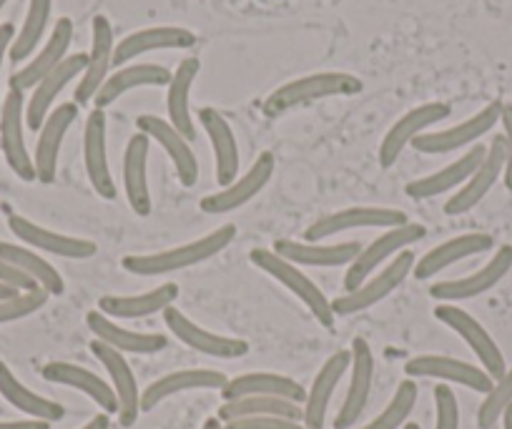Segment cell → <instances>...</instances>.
<instances>
[{
  "label": "cell",
  "mask_w": 512,
  "mask_h": 429,
  "mask_svg": "<svg viewBox=\"0 0 512 429\" xmlns=\"http://www.w3.org/2000/svg\"><path fill=\"white\" fill-rule=\"evenodd\" d=\"M234 239H236V226L226 224V226H219L216 231H211V234L201 236V239L174 246V249L156 251V254L123 256L121 266L128 271V274H134V276L174 274V271L189 269V266L204 264V261L214 259V256L221 254V251H224Z\"/></svg>",
  "instance_id": "1"
},
{
  "label": "cell",
  "mask_w": 512,
  "mask_h": 429,
  "mask_svg": "<svg viewBox=\"0 0 512 429\" xmlns=\"http://www.w3.org/2000/svg\"><path fill=\"white\" fill-rule=\"evenodd\" d=\"M364 83L357 76L344 71H322L312 73V76L294 78V81L284 83L277 91H272L264 101V113L269 118L284 116V113L294 111L307 103L324 101V98H337V96H357L362 93Z\"/></svg>",
  "instance_id": "2"
},
{
  "label": "cell",
  "mask_w": 512,
  "mask_h": 429,
  "mask_svg": "<svg viewBox=\"0 0 512 429\" xmlns=\"http://www.w3.org/2000/svg\"><path fill=\"white\" fill-rule=\"evenodd\" d=\"M249 259L256 269H262L264 274H269L272 279H277L279 284L287 286L289 292H292L294 297H297L299 302H302L304 307L312 312V317L317 319L322 327H327V329L334 327L337 317H334V312H332V302H329L327 294L319 289L317 281L309 279V276L304 274L297 264L282 259V256H279L274 249H254L249 254Z\"/></svg>",
  "instance_id": "3"
},
{
  "label": "cell",
  "mask_w": 512,
  "mask_h": 429,
  "mask_svg": "<svg viewBox=\"0 0 512 429\" xmlns=\"http://www.w3.org/2000/svg\"><path fill=\"white\" fill-rule=\"evenodd\" d=\"M425 236V226L417 224V221H407V224L395 226V229H387L369 246H362L359 256L349 264L347 274H344V289H347V294L359 289V286L377 271V266L390 264V259H395V256L402 254L407 246H412L415 241H422Z\"/></svg>",
  "instance_id": "4"
},
{
  "label": "cell",
  "mask_w": 512,
  "mask_h": 429,
  "mask_svg": "<svg viewBox=\"0 0 512 429\" xmlns=\"http://www.w3.org/2000/svg\"><path fill=\"white\" fill-rule=\"evenodd\" d=\"M415 261H417V256L412 254L410 249H405L402 254H397L390 264L379 271V274L369 276V279L364 281L359 289H354V292L342 294V297L334 299L332 302L334 317H352V314H359V312H364V309L374 307V304L384 302V299L390 297L397 286H400L402 281L412 274V269H415Z\"/></svg>",
  "instance_id": "5"
},
{
  "label": "cell",
  "mask_w": 512,
  "mask_h": 429,
  "mask_svg": "<svg viewBox=\"0 0 512 429\" xmlns=\"http://www.w3.org/2000/svg\"><path fill=\"white\" fill-rule=\"evenodd\" d=\"M500 113H502V101H492L487 103L485 108H480L475 116L457 123V126L442 128V131L422 133V136H417L415 141H412V146H415L420 154H430V156H442V154H452V151L467 149V146L480 143V138L487 136V133L500 123Z\"/></svg>",
  "instance_id": "6"
},
{
  "label": "cell",
  "mask_w": 512,
  "mask_h": 429,
  "mask_svg": "<svg viewBox=\"0 0 512 429\" xmlns=\"http://www.w3.org/2000/svg\"><path fill=\"white\" fill-rule=\"evenodd\" d=\"M0 151L18 179L28 184L36 181V164L26 146V96L13 88L0 106Z\"/></svg>",
  "instance_id": "7"
},
{
  "label": "cell",
  "mask_w": 512,
  "mask_h": 429,
  "mask_svg": "<svg viewBox=\"0 0 512 429\" xmlns=\"http://www.w3.org/2000/svg\"><path fill=\"white\" fill-rule=\"evenodd\" d=\"M435 319L442 322L445 327H450L467 347L475 352V357L480 359L482 369L490 374L492 379H500L507 372L505 354L497 347V342L492 339V334L472 317L470 312L460 309L457 304H437L435 307Z\"/></svg>",
  "instance_id": "8"
},
{
  "label": "cell",
  "mask_w": 512,
  "mask_h": 429,
  "mask_svg": "<svg viewBox=\"0 0 512 429\" xmlns=\"http://www.w3.org/2000/svg\"><path fill=\"white\" fill-rule=\"evenodd\" d=\"M410 221V216L400 209H384V206H352V209L334 211V214L319 216L312 226L304 231V241L317 244V241L332 239L342 231L352 229H395Z\"/></svg>",
  "instance_id": "9"
},
{
  "label": "cell",
  "mask_w": 512,
  "mask_h": 429,
  "mask_svg": "<svg viewBox=\"0 0 512 429\" xmlns=\"http://www.w3.org/2000/svg\"><path fill=\"white\" fill-rule=\"evenodd\" d=\"M450 113H452L450 103H442V101L422 103V106L407 111L405 116H402L400 121L387 131L384 141L379 143V151H377L379 166H382V169H392V166L397 164V159L402 156V151H405L417 136L427 133V128H432L435 123L445 121Z\"/></svg>",
  "instance_id": "10"
},
{
  "label": "cell",
  "mask_w": 512,
  "mask_h": 429,
  "mask_svg": "<svg viewBox=\"0 0 512 429\" xmlns=\"http://www.w3.org/2000/svg\"><path fill=\"white\" fill-rule=\"evenodd\" d=\"M274 171H277V159H274L272 151H264V154L256 156L251 169L246 171L241 179H236L234 184L224 186V189L216 191V194L204 196V199L199 201V209L211 216H221V214H229V211L241 209V206L249 204L256 194H262L264 186L272 181Z\"/></svg>",
  "instance_id": "11"
},
{
  "label": "cell",
  "mask_w": 512,
  "mask_h": 429,
  "mask_svg": "<svg viewBox=\"0 0 512 429\" xmlns=\"http://www.w3.org/2000/svg\"><path fill=\"white\" fill-rule=\"evenodd\" d=\"M512 269V246L505 244L495 251L490 261H487L482 269H477L475 274L462 276V279H447L437 281V284L430 286V297L437 299L442 304L452 302H467V299H475L480 294L490 292L510 274Z\"/></svg>",
  "instance_id": "12"
},
{
  "label": "cell",
  "mask_w": 512,
  "mask_h": 429,
  "mask_svg": "<svg viewBox=\"0 0 512 429\" xmlns=\"http://www.w3.org/2000/svg\"><path fill=\"white\" fill-rule=\"evenodd\" d=\"M405 374L410 379H440L442 384H460L480 394H487L495 384V379L482 367L455 357H442V354H420V357L407 359Z\"/></svg>",
  "instance_id": "13"
},
{
  "label": "cell",
  "mask_w": 512,
  "mask_h": 429,
  "mask_svg": "<svg viewBox=\"0 0 512 429\" xmlns=\"http://www.w3.org/2000/svg\"><path fill=\"white\" fill-rule=\"evenodd\" d=\"M91 354L103 364V369L111 377V387L118 399V422L123 427H134L141 417V389L139 382H136L134 369L118 349L108 347L101 339H93Z\"/></svg>",
  "instance_id": "14"
},
{
  "label": "cell",
  "mask_w": 512,
  "mask_h": 429,
  "mask_svg": "<svg viewBox=\"0 0 512 429\" xmlns=\"http://www.w3.org/2000/svg\"><path fill=\"white\" fill-rule=\"evenodd\" d=\"M352 377H349L347 397H344L342 407H339L337 419H334V429H352L362 412L367 409L369 397H372L374 387V354L367 339L357 337L352 342Z\"/></svg>",
  "instance_id": "15"
},
{
  "label": "cell",
  "mask_w": 512,
  "mask_h": 429,
  "mask_svg": "<svg viewBox=\"0 0 512 429\" xmlns=\"http://www.w3.org/2000/svg\"><path fill=\"white\" fill-rule=\"evenodd\" d=\"M113 51H116V38H113V26L106 16H96L91 21V51H88L86 71L76 86L73 101L78 106H86L96 98L106 78L111 76Z\"/></svg>",
  "instance_id": "16"
},
{
  "label": "cell",
  "mask_w": 512,
  "mask_h": 429,
  "mask_svg": "<svg viewBox=\"0 0 512 429\" xmlns=\"http://www.w3.org/2000/svg\"><path fill=\"white\" fill-rule=\"evenodd\" d=\"M505 174V138L495 136L492 143L487 146V154L482 164L477 166L475 174L457 189V194L450 201H445V214L447 216H462L467 211L475 209L482 199L492 191V186L500 181Z\"/></svg>",
  "instance_id": "17"
},
{
  "label": "cell",
  "mask_w": 512,
  "mask_h": 429,
  "mask_svg": "<svg viewBox=\"0 0 512 429\" xmlns=\"http://www.w3.org/2000/svg\"><path fill=\"white\" fill-rule=\"evenodd\" d=\"M78 118V103H61V106L53 108L48 113L46 123L38 131V143H36V156H33V164H36V181L41 184H53L58 174V159H61L63 138L71 131V126Z\"/></svg>",
  "instance_id": "18"
},
{
  "label": "cell",
  "mask_w": 512,
  "mask_h": 429,
  "mask_svg": "<svg viewBox=\"0 0 512 429\" xmlns=\"http://www.w3.org/2000/svg\"><path fill=\"white\" fill-rule=\"evenodd\" d=\"M164 322L169 327V332L174 334L179 342H184L189 349L206 354V357L216 359H241L249 354V342L234 337H221V334L209 332V329L199 327L196 322H191L184 312H179L176 307H169L164 312Z\"/></svg>",
  "instance_id": "19"
},
{
  "label": "cell",
  "mask_w": 512,
  "mask_h": 429,
  "mask_svg": "<svg viewBox=\"0 0 512 429\" xmlns=\"http://www.w3.org/2000/svg\"><path fill=\"white\" fill-rule=\"evenodd\" d=\"M8 229H11L13 236H16L18 241H23L26 246H33V249L46 251V254L53 256H63V259L86 261L98 254V246L93 244V241L58 234V231L46 229V226L36 224V221L26 219V216L13 214L11 219H8Z\"/></svg>",
  "instance_id": "20"
},
{
  "label": "cell",
  "mask_w": 512,
  "mask_h": 429,
  "mask_svg": "<svg viewBox=\"0 0 512 429\" xmlns=\"http://www.w3.org/2000/svg\"><path fill=\"white\" fill-rule=\"evenodd\" d=\"M196 46V33L181 26H156L141 28L136 33H128L123 41L116 43L113 51V66H128L136 58L154 51H184V48Z\"/></svg>",
  "instance_id": "21"
},
{
  "label": "cell",
  "mask_w": 512,
  "mask_h": 429,
  "mask_svg": "<svg viewBox=\"0 0 512 429\" xmlns=\"http://www.w3.org/2000/svg\"><path fill=\"white\" fill-rule=\"evenodd\" d=\"M83 161H86V174L93 191L106 201L116 199V181H113L111 166H108L106 111L103 108H93L88 113L86 131H83Z\"/></svg>",
  "instance_id": "22"
},
{
  "label": "cell",
  "mask_w": 512,
  "mask_h": 429,
  "mask_svg": "<svg viewBox=\"0 0 512 429\" xmlns=\"http://www.w3.org/2000/svg\"><path fill=\"white\" fill-rule=\"evenodd\" d=\"M73 43V21L71 18H58L56 26H53L51 36H48L46 46L31 58L23 68H18L11 76V88L13 91H33L53 68L61 66L68 58V48Z\"/></svg>",
  "instance_id": "23"
},
{
  "label": "cell",
  "mask_w": 512,
  "mask_h": 429,
  "mask_svg": "<svg viewBox=\"0 0 512 429\" xmlns=\"http://www.w3.org/2000/svg\"><path fill=\"white\" fill-rule=\"evenodd\" d=\"M88 63V53H73L58 68H53L36 88H33L31 98L26 101V126L31 131H41V126L46 123L48 113L53 111V103L61 96L63 88L71 81H76L78 76H83Z\"/></svg>",
  "instance_id": "24"
},
{
  "label": "cell",
  "mask_w": 512,
  "mask_h": 429,
  "mask_svg": "<svg viewBox=\"0 0 512 429\" xmlns=\"http://www.w3.org/2000/svg\"><path fill=\"white\" fill-rule=\"evenodd\" d=\"M136 126H139L141 133H146L151 141L159 143L161 149L169 154V159L174 161L176 176H179L181 184H184L186 189L196 186V181H199V161H196L194 149H191V141H186L169 121H164V118L159 116H151V113H144V116L136 118Z\"/></svg>",
  "instance_id": "25"
},
{
  "label": "cell",
  "mask_w": 512,
  "mask_h": 429,
  "mask_svg": "<svg viewBox=\"0 0 512 429\" xmlns=\"http://www.w3.org/2000/svg\"><path fill=\"white\" fill-rule=\"evenodd\" d=\"M149 151L151 138L146 133H134L126 143V154H123V189L131 211L136 216H149L154 209L149 189Z\"/></svg>",
  "instance_id": "26"
},
{
  "label": "cell",
  "mask_w": 512,
  "mask_h": 429,
  "mask_svg": "<svg viewBox=\"0 0 512 429\" xmlns=\"http://www.w3.org/2000/svg\"><path fill=\"white\" fill-rule=\"evenodd\" d=\"M349 364H352V352H349V349H339V352H334L332 357L322 364V369H319L317 377H314L312 387H309L307 392V399H304L302 404L304 427L324 429L327 409L329 404H332L334 392H337V384L342 382V377L347 374Z\"/></svg>",
  "instance_id": "27"
},
{
  "label": "cell",
  "mask_w": 512,
  "mask_h": 429,
  "mask_svg": "<svg viewBox=\"0 0 512 429\" xmlns=\"http://www.w3.org/2000/svg\"><path fill=\"white\" fill-rule=\"evenodd\" d=\"M485 154H487V146L475 143V146H470L460 159L447 164L445 169L435 171V174L430 176H422V179L410 181V184L405 186V194L415 201H427V199H435V196L447 194V191L452 189H460V186L475 174L477 166H480L482 159H485Z\"/></svg>",
  "instance_id": "28"
},
{
  "label": "cell",
  "mask_w": 512,
  "mask_h": 429,
  "mask_svg": "<svg viewBox=\"0 0 512 429\" xmlns=\"http://www.w3.org/2000/svg\"><path fill=\"white\" fill-rule=\"evenodd\" d=\"M199 121H201V126H204L206 136H209L211 151H214L216 184L224 189V186L234 184L236 174H239V166H241L239 143H236L234 128H231V123L211 106L201 108Z\"/></svg>",
  "instance_id": "29"
},
{
  "label": "cell",
  "mask_w": 512,
  "mask_h": 429,
  "mask_svg": "<svg viewBox=\"0 0 512 429\" xmlns=\"http://www.w3.org/2000/svg\"><path fill=\"white\" fill-rule=\"evenodd\" d=\"M492 246H495V239H492L490 234H482V231H475V234H460L455 236V239L442 241L440 246L427 251L422 259H417L412 274H415V279L427 281L432 279V276L440 274V271H445L447 266L457 264V261L462 259H470V256L485 254Z\"/></svg>",
  "instance_id": "30"
},
{
  "label": "cell",
  "mask_w": 512,
  "mask_h": 429,
  "mask_svg": "<svg viewBox=\"0 0 512 429\" xmlns=\"http://www.w3.org/2000/svg\"><path fill=\"white\" fill-rule=\"evenodd\" d=\"M241 397H282L289 402L304 404L307 399V389L292 377L274 372H249L239 374V377L229 379L226 387L221 389V399L224 402H234Z\"/></svg>",
  "instance_id": "31"
},
{
  "label": "cell",
  "mask_w": 512,
  "mask_h": 429,
  "mask_svg": "<svg viewBox=\"0 0 512 429\" xmlns=\"http://www.w3.org/2000/svg\"><path fill=\"white\" fill-rule=\"evenodd\" d=\"M179 294L181 289L174 281H166V284L156 286L151 292L134 294V297H113V294H106V297L98 299V312L111 319L154 317V314H164L166 309L174 307Z\"/></svg>",
  "instance_id": "32"
},
{
  "label": "cell",
  "mask_w": 512,
  "mask_h": 429,
  "mask_svg": "<svg viewBox=\"0 0 512 429\" xmlns=\"http://www.w3.org/2000/svg\"><path fill=\"white\" fill-rule=\"evenodd\" d=\"M282 259L292 261L297 266H317V269H332V266L352 264L362 251L359 241H337V244H309V241L279 239L274 244Z\"/></svg>",
  "instance_id": "33"
},
{
  "label": "cell",
  "mask_w": 512,
  "mask_h": 429,
  "mask_svg": "<svg viewBox=\"0 0 512 429\" xmlns=\"http://www.w3.org/2000/svg\"><path fill=\"white\" fill-rule=\"evenodd\" d=\"M226 382H229V377L224 372H216V369H179V372L164 374L141 392V412H151L164 399L181 392H191V389H219L221 392Z\"/></svg>",
  "instance_id": "34"
},
{
  "label": "cell",
  "mask_w": 512,
  "mask_h": 429,
  "mask_svg": "<svg viewBox=\"0 0 512 429\" xmlns=\"http://www.w3.org/2000/svg\"><path fill=\"white\" fill-rule=\"evenodd\" d=\"M86 324L93 332V339H101L103 344L118 349L121 354H156L169 347V339L164 334L134 332V329L121 327L96 309L86 314Z\"/></svg>",
  "instance_id": "35"
},
{
  "label": "cell",
  "mask_w": 512,
  "mask_h": 429,
  "mask_svg": "<svg viewBox=\"0 0 512 429\" xmlns=\"http://www.w3.org/2000/svg\"><path fill=\"white\" fill-rule=\"evenodd\" d=\"M43 379L53 384H63V387H71L83 392L86 397H91L98 407L106 414H118V399L113 392L111 382L101 379L98 374H93L91 369L78 367L73 362H48L43 367Z\"/></svg>",
  "instance_id": "36"
},
{
  "label": "cell",
  "mask_w": 512,
  "mask_h": 429,
  "mask_svg": "<svg viewBox=\"0 0 512 429\" xmlns=\"http://www.w3.org/2000/svg\"><path fill=\"white\" fill-rule=\"evenodd\" d=\"M201 61L199 58H184L171 73L169 93H166V111H169V123L186 138L194 141L196 138V123L191 116V88H194L196 78H199Z\"/></svg>",
  "instance_id": "37"
},
{
  "label": "cell",
  "mask_w": 512,
  "mask_h": 429,
  "mask_svg": "<svg viewBox=\"0 0 512 429\" xmlns=\"http://www.w3.org/2000/svg\"><path fill=\"white\" fill-rule=\"evenodd\" d=\"M169 81L171 71L159 66V63H128V66H121L106 78L93 103H96V108H108L118 98L126 96L128 91H134V88H159L169 86Z\"/></svg>",
  "instance_id": "38"
},
{
  "label": "cell",
  "mask_w": 512,
  "mask_h": 429,
  "mask_svg": "<svg viewBox=\"0 0 512 429\" xmlns=\"http://www.w3.org/2000/svg\"><path fill=\"white\" fill-rule=\"evenodd\" d=\"M0 397L6 399L8 404L18 409V412L28 414L31 419H43V422H58L63 419L66 409L63 404L53 402V399L41 397L33 389H28L16 374L11 372L6 362H0Z\"/></svg>",
  "instance_id": "39"
},
{
  "label": "cell",
  "mask_w": 512,
  "mask_h": 429,
  "mask_svg": "<svg viewBox=\"0 0 512 429\" xmlns=\"http://www.w3.org/2000/svg\"><path fill=\"white\" fill-rule=\"evenodd\" d=\"M0 259L13 264L26 276H31V279L36 281L41 289H46L51 297H61V294L66 292V281H63L61 271H58L51 261H46L43 256H38L36 251L28 249V246L13 244V241H0Z\"/></svg>",
  "instance_id": "40"
},
{
  "label": "cell",
  "mask_w": 512,
  "mask_h": 429,
  "mask_svg": "<svg viewBox=\"0 0 512 429\" xmlns=\"http://www.w3.org/2000/svg\"><path fill=\"white\" fill-rule=\"evenodd\" d=\"M221 422H231V419L241 417H287L302 422L304 409L302 404L289 402L282 397H241L234 402H224L216 412Z\"/></svg>",
  "instance_id": "41"
},
{
  "label": "cell",
  "mask_w": 512,
  "mask_h": 429,
  "mask_svg": "<svg viewBox=\"0 0 512 429\" xmlns=\"http://www.w3.org/2000/svg\"><path fill=\"white\" fill-rule=\"evenodd\" d=\"M51 13L53 0H28L26 21H23V28L18 31L11 53H8L13 63L28 61L36 53V48L41 46L43 36L48 31V23H51Z\"/></svg>",
  "instance_id": "42"
},
{
  "label": "cell",
  "mask_w": 512,
  "mask_h": 429,
  "mask_svg": "<svg viewBox=\"0 0 512 429\" xmlns=\"http://www.w3.org/2000/svg\"><path fill=\"white\" fill-rule=\"evenodd\" d=\"M417 394H420L417 392V382L407 377L405 382H400L395 397L384 407V412L379 417H374L369 424H364L362 429H402L407 424V419H410V414L415 412Z\"/></svg>",
  "instance_id": "43"
},
{
  "label": "cell",
  "mask_w": 512,
  "mask_h": 429,
  "mask_svg": "<svg viewBox=\"0 0 512 429\" xmlns=\"http://www.w3.org/2000/svg\"><path fill=\"white\" fill-rule=\"evenodd\" d=\"M512 404V369H507L500 379H495L490 392L477 409V427L492 429L502 419L505 409Z\"/></svg>",
  "instance_id": "44"
},
{
  "label": "cell",
  "mask_w": 512,
  "mask_h": 429,
  "mask_svg": "<svg viewBox=\"0 0 512 429\" xmlns=\"http://www.w3.org/2000/svg\"><path fill=\"white\" fill-rule=\"evenodd\" d=\"M48 299H51V294L46 289H41V286L31 289V292H18L13 297L3 299L0 302V324L21 322V319L31 317V314L41 312Z\"/></svg>",
  "instance_id": "45"
},
{
  "label": "cell",
  "mask_w": 512,
  "mask_h": 429,
  "mask_svg": "<svg viewBox=\"0 0 512 429\" xmlns=\"http://www.w3.org/2000/svg\"><path fill=\"white\" fill-rule=\"evenodd\" d=\"M435 412V429H460V404H457V394L452 392L450 384L435 387Z\"/></svg>",
  "instance_id": "46"
},
{
  "label": "cell",
  "mask_w": 512,
  "mask_h": 429,
  "mask_svg": "<svg viewBox=\"0 0 512 429\" xmlns=\"http://www.w3.org/2000/svg\"><path fill=\"white\" fill-rule=\"evenodd\" d=\"M224 429H307L297 419L287 417H241L231 419L224 424Z\"/></svg>",
  "instance_id": "47"
},
{
  "label": "cell",
  "mask_w": 512,
  "mask_h": 429,
  "mask_svg": "<svg viewBox=\"0 0 512 429\" xmlns=\"http://www.w3.org/2000/svg\"><path fill=\"white\" fill-rule=\"evenodd\" d=\"M502 123V138H505V174H502V181H505L507 191H512V103H502L500 113Z\"/></svg>",
  "instance_id": "48"
},
{
  "label": "cell",
  "mask_w": 512,
  "mask_h": 429,
  "mask_svg": "<svg viewBox=\"0 0 512 429\" xmlns=\"http://www.w3.org/2000/svg\"><path fill=\"white\" fill-rule=\"evenodd\" d=\"M0 284L13 286V289H18V292H31V289H38V284L31 279V276H26L23 271H18L16 266L8 264V261L3 259H0Z\"/></svg>",
  "instance_id": "49"
},
{
  "label": "cell",
  "mask_w": 512,
  "mask_h": 429,
  "mask_svg": "<svg viewBox=\"0 0 512 429\" xmlns=\"http://www.w3.org/2000/svg\"><path fill=\"white\" fill-rule=\"evenodd\" d=\"M13 41H16V28H13V23H3L0 26V76H3V63L11 53ZM0 106H3V96H0Z\"/></svg>",
  "instance_id": "50"
},
{
  "label": "cell",
  "mask_w": 512,
  "mask_h": 429,
  "mask_svg": "<svg viewBox=\"0 0 512 429\" xmlns=\"http://www.w3.org/2000/svg\"><path fill=\"white\" fill-rule=\"evenodd\" d=\"M0 429H51V422L43 419H16V422H0Z\"/></svg>",
  "instance_id": "51"
},
{
  "label": "cell",
  "mask_w": 512,
  "mask_h": 429,
  "mask_svg": "<svg viewBox=\"0 0 512 429\" xmlns=\"http://www.w3.org/2000/svg\"><path fill=\"white\" fill-rule=\"evenodd\" d=\"M108 427H111V414L103 412V414H96L88 424H83L81 429H108Z\"/></svg>",
  "instance_id": "52"
},
{
  "label": "cell",
  "mask_w": 512,
  "mask_h": 429,
  "mask_svg": "<svg viewBox=\"0 0 512 429\" xmlns=\"http://www.w3.org/2000/svg\"><path fill=\"white\" fill-rule=\"evenodd\" d=\"M201 429H224V422H221L219 417H209V419H206L204 427H201Z\"/></svg>",
  "instance_id": "53"
},
{
  "label": "cell",
  "mask_w": 512,
  "mask_h": 429,
  "mask_svg": "<svg viewBox=\"0 0 512 429\" xmlns=\"http://www.w3.org/2000/svg\"><path fill=\"white\" fill-rule=\"evenodd\" d=\"M13 294H18V289H13V286H8V284H0V302L8 297H13Z\"/></svg>",
  "instance_id": "54"
},
{
  "label": "cell",
  "mask_w": 512,
  "mask_h": 429,
  "mask_svg": "<svg viewBox=\"0 0 512 429\" xmlns=\"http://www.w3.org/2000/svg\"><path fill=\"white\" fill-rule=\"evenodd\" d=\"M502 429H512V404L502 414Z\"/></svg>",
  "instance_id": "55"
},
{
  "label": "cell",
  "mask_w": 512,
  "mask_h": 429,
  "mask_svg": "<svg viewBox=\"0 0 512 429\" xmlns=\"http://www.w3.org/2000/svg\"><path fill=\"white\" fill-rule=\"evenodd\" d=\"M402 429H420V424H417V422H407Z\"/></svg>",
  "instance_id": "56"
},
{
  "label": "cell",
  "mask_w": 512,
  "mask_h": 429,
  "mask_svg": "<svg viewBox=\"0 0 512 429\" xmlns=\"http://www.w3.org/2000/svg\"><path fill=\"white\" fill-rule=\"evenodd\" d=\"M6 3H8V0H0V11H3V8H6Z\"/></svg>",
  "instance_id": "57"
}]
</instances>
